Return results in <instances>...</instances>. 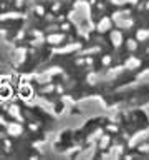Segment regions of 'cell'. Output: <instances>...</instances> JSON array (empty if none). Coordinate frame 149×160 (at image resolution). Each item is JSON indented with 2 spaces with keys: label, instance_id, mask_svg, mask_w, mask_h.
Instances as JSON below:
<instances>
[{
  "label": "cell",
  "instance_id": "cell-4",
  "mask_svg": "<svg viewBox=\"0 0 149 160\" xmlns=\"http://www.w3.org/2000/svg\"><path fill=\"white\" fill-rule=\"evenodd\" d=\"M63 39H65V35H61V33H51V35L48 37V42H50L51 45H56V43H61Z\"/></svg>",
  "mask_w": 149,
  "mask_h": 160
},
{
  "label": "cell",
  "instance_id": "cell-19",
  "mask_svg": "<svg viewBox=\"0 0 149 160\" xmlns=\"http://www.w3.org/2000/svg\"><path fill=\"white\" fill-rule=\"evenodd\" d=\"M22 3H23V0H17V5H18V7H20Z\"/></svg>",
  "mask_w": 149,
  "mask_h": 160
},
{
  "label": "cell",
  "instance_id": "cell-8",
  "mask_svg": "<svg viewBox=\"0 0 149 160\" xmlns=\"http://www.w3.org/2000/svg\"><path fill=\"white\" fill-rule=\"evenodd\" d=\"M8 112L12 113V115H13L18 122H22V120H23L22 117H20V110H18V107H17V105H10V107H8Z\"/></svg>",
  "mask_w": 149,
  "mask_h": 160
},
{
  "label": "cell",
  "instance_id": "cell-18",
  "mask_svg": "<svg viewBox=\"0 0 149 160\" xmlns=\"http://www.w3.org/2000/svg\"><path fill=\"white\" fill-rule=\"evenodd\" d=\"M58 8H60V3H55V5H53V12H56Z\"/></svg>",
  "mask_w": 149,
  "mask_h": 160
},
{
  "label": "cell",
  "instance_id": "cell-9",
  "mask_svg": "<svg viewBox=\"0 0 149 160\" xmlns=\"http://www.w3.org/2000/svg\"><path fill=\"white\" fill-rule=\"evenodd\" d=\"M149 39V30H139L138 32V40H148Z\"/></svg>",
  "mask_w": 149,
  "mask_h": 160
},
{
  "label": "cell",
  "instance_id": "cell-17",
  "mask_svg": "<svg viewBox=\"0 0 149 160\" xmlns=\"http://www.w3.org/2000/svg\"><path fill=\"white\" fill-rule=\"evenodd\" d=\"M0 125H7V122H5V119H3V117H0Z\"/></svg>",
  "mask_w": 149,
  "mask_h": 160
},
{
  "label": "cell",
  "instance_id": "cell-6",
  "mask_svg": "<svg viewBox=\"0 0 149 160\" xmlns=\"http://www.w3.org/2000/svg\"><path fill=\"white\" fill-rule=\"evenodd\" d=\"M110 27H111V20H110V18H103L101 22L98 24L96 28H98L100 32H106V30H110Z\"/></svg>",
  "mask_w": 149,
  "mask_h": 160
},
{
  "label": "cell",
  "instance_id": "cell-11",
  "mask_svg": "<svg viewBox=\"0 0 149 160\" xmlns=\"http://www.w3.org/2000/svg\"><path fill=\"white\" fill-rule=\"evenodd\" d=\"M136 47H138L136 40H133V39H129V40H128V48H129V50H136Z\"/></svg>",
  "mask_w": 149,
  "mask_h": 160
},
{
  "label": "cell",
  "instance_id": "cell-10",
  "mask_svg": "<svg viewBox=\"0 0 149 160\" xmlns=\"http://www.w3.org/2000/svg\"><path fill=\"white\" fill-rule=\"evenodd\" d=\"M40 82V83H48L50 82V75L48 73H45V75H38V79H37Z\"/></svg>",
  "mask_w": 149,
  "mask_h": 160
},
{
  "label": "cell",
  "instance_id": "cell-14",
  "mask_svg": "<svg viewBox=\"0 0 149 160\" xmlns=\"http://www.w3.org/2000/svg\"><path fill=\"white\" fill-rule=\"evenodd\" d=\"M35 10H37V14H38V15H43V14H45V8H43V7H37Z\"/></svg>",
  "mask_w": 149,
  "mask_h": 160
},
{
  "label": "cell",
  "instance_id": "cell-16",
  "mask_svg": "<svg viewBox=\"0 0 149 160\" xmlns=\"http://www.w3.org/2000/svg\"><path fill=\"white\" fill-rule=\"evenodd\" d=\"M103 64H104V65L111 64V57H104V58H103Z\"/></svg>",
  "mask_w": 149,
  "mask_h": 160
},
{
  "label": "cell",
  "instance_id": "cell-1",
  "mask_svg": "<svg viewBox=\"0 0 149 160\" xmlns=\"http://www.w3.org/2000/svg\"><path fill=\"white\" fill-rule=\"evenodd\" d=\"M20 97H22L23 100H30L31 97H33V88H31L28 83H23V85L20 87Z\"/></svg>",
  "mask_w": 149,
  "mask_h": 160
},
{
  "label": "cell",
  "instance_id": "cell-13",
  "mask_svg": "<svg viewBox=\"0 0 149 160\" xmlns=\"http://www.w3.org/2000/svg\"><path fill=\"white\" fill-rule=\"evenodd\" d=\"M126 2H131V3H134V2H138V0H113V3H126Z\"/></svg>",
  "mask_w": 149,
  "mask_h": 160
},
{
  "label": "cell",
  "instance_id": "cell-15",
  "mask_svg": "<svg viewBox=\"0 0 149 160\" xmlns=\"http://www.w3.org/2000/svg\"><path fill=\"white\" fill-rule=\"evenodd\" d=\"M51 90H53V85H47V87L43 88V92H45V94H50Z\"/></svg>",
  "mask_w": 149,
  "mask_h": 160
},
{
  "label": "cell",
  "instance_id": "cell-3",
  "mask_svg": "<svg viewBox=\"0 0 149 160\" xmlns=\"http://www.w3.org/2000/svg\"><path fill=\"white\" fill-rule=\"evenodd\" d=\"M10 95H12V87L2 82V83H0V98L7 100V98H8Z\"/></svg>",
  "mask_w": 149,
  "mask_h": 160
},
{
  "label": "cell",
  "instance_id": "cell-2",
  "mask_svg": "<svg viewBox=\"0 0 149 160\" xmlns=\"http://www.w3.org/2000/svg\"><path fill=\"white\" fill-rule=\"evenodd\" d=\"M7 132L12 137H18L22 134V125L20 123H8L7 125Z\"/></svg>",
  "mask_w": 149,
  "mask_h": 160
},
{
  "label": "cell",
  "instance_id": "cell-7",
  "mask_svg": "<svg viewBox=\"0 0 149 160\" xmlns=\"http://www.w3.org/2000/svg\"><path fill=\"white\" fill-rule=\"evenodd\" d=\"M139 65H141L139 58H134V57H131V58H128V60H126V68H138Z\"/></svg>",
  "mask_w": 149,
  "mask_h": 160
},
{
  "label": "cell",
  "instance_id": "cell-20",
  "mask_svg": "<svg viewBox=\"0 0 149 160\" xmlns=\"http://www.w3.org/2000/svg\"><path fill=\"white\" fill-rule=\"evenodd\" d=\"M148 8H149V2H148Z\"/></svg>",
  "mask_w": 149,
  "mask_h": 160
},
{
  "label": "cell",
  "instance_id": "cell-5",
  "mask_svg": "<svg viewBox=\"0 0 149 160\" xmlns=\"http://www.w3.org/2000/svg\"><path fill=\"white\" fill-rule=\"evenodd\" d=\"M111 42H113L114 47H119V45L123 43V35H121V32H113L111 33Z\"/></svg>",
  "mask_w": 149,
  "mask_h": 160
},
{
  "label": "cell",
  "instance_id": "cell-12",
  "mask_svg": "<svg viewBox=\"0 0 149 160\" xmlns=\"http://www.w3.org/2000/svg\"><path fill=\"white\" fill-rule=\"evenodd\" d=\"M108 142H110V138H108V137H103L101 145H100V147H101V148H106V147H108Z\"/></svg>",
  "mask_w": 149,
  "mask_h": 160
}]
</instances>
